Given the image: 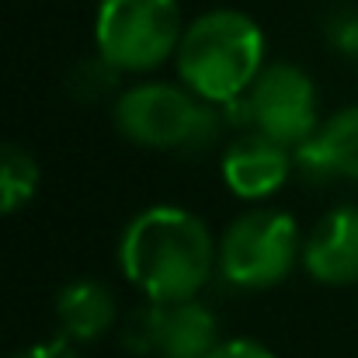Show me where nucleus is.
I'll use <instances>...</instances> for the list:
<instances>
[{
    "label": "nucleus",
    "instance_id": "20e7f679",
    "mask_svg": "<svg viewBox=\"0 0 358 358\" xmlns=\"http://www.w3.org/2000/svg\"><path fill=\"white\" fill-rule=\"evenodd\" d=\"M178 0H101L94 17L98 56L122 73L157 70L181 45Z\"/></svg>",
    "mask_w": 358,
    "mask_h": 358
},
{
    "label": "nucleus",
    "instance_id": "9d476101",
    "mask_svg": "<svg viewBox=\"0 0 358 358\" xmlns=\"http://www.w3.org/2000/svg\"><path fill=\"white\" fill-rule=\"evenodd\" d=\"M296 164L313 178H352L358 181V105L341 108L324 122L313 139L296 150Z\"/></svg>",
    "mask_w": 358,
    "mask_h": 358
},
{
    "label": "nucleus",
    "instance_id": "f257e3e1",
    "mask_svg": "<svg viewBox=\"0 0 358 358\" xmlns=\"http://www.w3.org/2000/svg\"><path fill=\"white\" fill-rule=\"evenodd\" d=\"M125 278L150 303L195 299L220 264L209 227L178 206H150L125 227L119 243Z\"/></svg>",
    "mask_w": 358,
    "mask_h": 358
},
{
    "label": "nucleus",
    "instance_id": "ddd939ff",
    "mask_svg": "<svg viewBox=\"0 0 358 358\" xmlns=\"http://www.w3.org/2000/svg\"><path fill=\"white\" fill-rule=\"evenodd\" d=\"M122 70H115L105 56H98V59H87V63H80L77 70H73V77H70V87L77 91V98H101V94H108L112 87H115V77H119Z\"/></svg>",
    "mask_w": 358,
    "mask_h": 358
},
{
    "label": "nucleus",
    "instance_id": "423d86ee",
    "mask_svg": "<svg viewBox=\"0 0 358 358\" xmlns=\"http://www.w3.org/2000/svg\"><path fill=\"white\" fill-rule=\"evenodd\" d=\"M227 115L254 125L257 132L285 143L289 150H299L313 132L320 129L317 119V87L306 77V70L292 63H275L257 73L250 91L234 101L223 105Z\"/></svg>",
    "mask_w": 358,
    "mask_h": 358
},
{
    "label": "nucleus",
    "instance_id": "0eeeda50",
    "mask_svg": "<svg viewBox=\"0 0 358 358\" xmlns=\"http://www.w3.org/2000/svg\"><path fill=\"white\" fill-rule=\"evenodd\" d=\"M125 345L136 355L150 352L157 358H206L220 345V324L199 299L150 303V310L129 324Z\"/></svg>",
    "mask_w": 358,
    "mask_h": 358
},
{
    "label": "nucleus",
    "instance_id": "dca6fc26",
    "mask_svg": "<svg viewBox=\"0 0 358 358\" xmlns=\"http://www.w3.org/2000/svg\"><path fill=\"white\" fill-rule=\"evenodd\" d=\"M10 358H80L66 341H49V345H35V348H24Z\"/></svg>",
    "mask_w": 358,
    "mask_h": 358
},
{
    "label": "nucleus",
    "instance_id": "7ed1b4c3",
    "mask_svg": "<svg viewBox=\"0 0 358 358\" xmlns=\"http://www.w3.org/2000/svg\"><path fill=\"white\" fill-rule=\"evenodd\" d=\"M115 125L139 146L199 153L220 139L223 115L213 101H202L188 87L150 80L129 87L115 101Z\"/></svg>",
    "mask_w": 358,
    "mask_h": 358
},
{
    "label": "nucleus",
    "instance_id": "9b49d317",
    "mask_svg": "<svg viewBox=\"0 0 358 358\" xmlns=\"http://www.w3.org/2000/svg\"><path fill=\"white\" fill-rule=\"evenodd\" d=\"M115 317H119V306H115L112 289L94 278L70 282L56 296V320L70 341H98L101 334L115 327Z\"/></svg>",
    "mask_w": 358,
    "mask_h": 358
},
{
    "label": "nucleus",
    "instance_id": "39448f33",
    "mask_svg": "<svg viewBox=\"0 0 358 358\" xmlns=\"http://www.w3.org/2000/svg\"><path fill=\"white\" fill-rule=\"evenodd\" d=\"M303 257V237L289 213L250 209L220 240V271L240 289H271Z\"/></svg>",
    "mask_w": 358,
    "mask_h": 358
},
{
    "label": "nucleus",
    "instance_id": "4468645a",
    "mask_svg": "<svg viewBox=\"0 0 358 358\" xmlns=\"http://www.w3.org/2000/svg\"><path fill=\"white\" fill-rule=\"evenodd\" d=\"M324 31H327V42H331L338 52L358 56V7H348V3L338 7V10L327 17Z\"/></svg>",
    "mask_w": 358,
    "mask_h": 358
},
{
    "label": "nucleus",
    "instance_id": "f8f14e48",
    "mask_svg": "<svg viewBox=\"0 0 358 358\" xmlns=\"http://www.w3.org/2000/svg\"><path fill=\"white\" fill-rule=\"evenodd\" d=\"M38 192V164L17 143H0V216L24 209Z\"/></svg>",
    "mask_w": 358,
    "mask_h": 358
},
{
    "label": "nucleus",
    "instance_id": "1a4fd4ad",
    "mask_svg": "<svg viewBox=\"0 0 358 358\" xmlns=\"http://www.w3.org/2000/svg\"><path fill=\"white\" fill-rule=\"evenodd\" d=\"M303 264L324 285L358 282V206L327 213L303 240Z\"/></svg>",
    "mask_w": 358,
    "mask_h": 358
},
{
    "label": "nucleus",
    "instance_id": "2eb2a0df",
    "mask_svg": "<svg viewBox=\"0 0 358 358\" xmlns=\"http://www.w3.org/2000/svg\"><path fill=\"white\" fill-rule=\"evenodd\" d=\"M206 358H275L264 345L247 341V338H234V341H220Z\"/></svg>",
    "mask_w": 358,
    "mask_h": 358
},
{
    "label": "nucleus",
    "instance_id": "f03ea898",
    "mask_svg": "<svg viewBox=\"0 0 358 358\" xmlns=\"http://www.w3.org/2000/svg\"><path fill=\"white\" fill-rule=\"evenodd\" d=\"M264 70V35L243 10H209L195 17L178 45V77L213 105L240 101Z\"/></svg>",
    "mask_w": 358,
    "mask_h": 358
},
{
    "label": "nucleus",
    "instance_id": "6e6552de",
    "mask_svg": "<svg viewBox=\"0 0 358 358\" xmlns=\"http://www.w3.org/2000/svg\"><path fill=\"white\" fill-rule=\"evenodd\" d=\"M220 171H223L227 188L237 199L257 202V199L275 195L285 185V178L292 171V157H289V146L285 143H278V139L250 129V132L237 136L227 146Z\"/></svg>",
    "mask_w": 358,
    "mask_h": 358
}]
</instances>
